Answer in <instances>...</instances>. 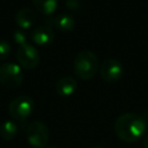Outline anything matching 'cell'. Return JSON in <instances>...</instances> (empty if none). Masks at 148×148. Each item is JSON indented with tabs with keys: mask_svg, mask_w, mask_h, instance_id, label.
Wrapping results in <instances>:
<instances>
[{
	"mask_svg": "<svg viewBox=\"0 0 148 148\" xmlns=\"http://www.w3.org/2000/svg\"><path fill=\"white\" fill-rule=\"evenodd\" d=\"M147 123L143 116L134 112H126L120 114L113 125L116 135L124 142H135L146 132Z\"/></svg>",
	"mask_w": 148,
	"mask_h": 148,
	"instance_id": "cell-1",
	"label": "cell"
},
{
	"mask_svg": "<svg viewBox=\"0 0 148 148\" xmlns=\"http://www.w3.org/2000/svg\"><path fill=\"white\" fill-rule=\"evenodd\" d=\"M99 69V61L97 56L89 50L80 51L73 61L74 74L81 80H90Z\"/></svg>",
	"mask_w": 148,
	"mask_h": 148,
	"instance_id": "cell-2",
	"label": "cell"
},
{
	"mask_svg": "<svg viewBox=\"0 0 148 148\" xmlns=\"http://www.w3.org/2000/svg\"><path fill=\"white\" fill-rule=\"evenodd\" d=\"M23 82L22 67L14 62H3L0 65V83L8 89L18 88Z\"/></svg>",
	"mask_w": 148,
	"mask_h": 148,
	"instance_id": "cell-3",
	"label": "cell"
},
{
	"mask_svg": "<svg viewBox=\"0 0 148 148\" xmlns=\"http://www.w3.org/2000/svg\"><path fill=\"white\" fill-rule=\"evenodd\" d=\"M25 136L30 146L34 148H45L49 142V128L39 120L31 121L25 128Z\"/></svg>",
	"mask_w": 148,
	"mask_h": 148,
	"instance_id": "cell-4",
	"label": "cell"
},
{
	"mask_svg": "<svg viewBox=\"0 0 148 148\" xmlns=\"http://www.w3.org/2000/svg\"><path fill=\"white\" fill-rule=\"evenodd\" d=\"M35 102L28 95H21L15 97L8 105L9 114L18 121L25 120L34 111Z\"/></svg>",
	"mask_w": 148,
	"mask_h": 148,
	"instance_id": "cell-5",
	"label": "cell"
},
{
	"mask_svg": "<svg viewBox=\"0 0 148 148\" xmlns=\"http://www.w3.org/2000/svg\"><path fill=\"white\" fill-rule=\"evenodd\" d=\"M16 59L21 67H23L25 69H34L38 66L40 56L34 45L25 43L17 47Z\"/></svg>",
	"mask_w": 148,
	"mask_h": 148,
	"instance_id": "cell-6",
	"label": "cell"
},
{
	"mask_svg": "<svg viewBox=\"0 0 148 148\" xmlns=\"http://www.w3.org/2000/svg\"><path fill=\"white\" fill-rule=\"evenodd\" d=\"M123 72H124V68L121 62L114 58L105 59L99 66V75L102 80L109 83L119 81L123 76Z\"/></svg>",
	"mask_w": 148,
	"mask_h": 148,
	"instance_id": "cell-7",
	"label": "cell"
},
{
	"mask_svg": "<svg viewBox=\"0 0 148 148\" xmlns=\"http://www.w3.org/2000/svg\"><path fill=\"white\" fill-rule=\"evenodd\" d=\"M30 37L32 39V42L37 45H49L54 40V32L53 29L47 25V24H43V25H38L36 27L31 34Z\"/></svg>",
	"mask_w": 148,
	"mask_h": 148,
	"instance_id": "cell-8",
	"label": "cell"
},
{
	"mask_svg": "<svg viewBox=\"0 0 148 148\" xmlns=\"http://www.w3.org/2000/svg\"><path fill=\"white\" fill-rule=\"evenodd\" d=\"M36 20H37L36 13L28 7L18 9L15 14V22L18 25V28L22 30L30 29L36 23Z\"/></svg>",
	"mask_w": 148,
	"mask_h": 148,
	"instance_id": "cell-9",
	"label": "cell"
},
{
	"mask_svg": "<svg viewBox=\"0 0 148 148\" xmlns=\"http://www.w3.org/2000/svg\"><path fill=\"white\" fill-rule=\"evenodd\" d=\"M46 22L47 25H53L61 32H69L75 28V18L69 14H59Z\"/></svg>",
	"mask_w": 148,
	"mask_h": 148,
	"instance_id": "cell-10",
	"label": "cell"
},
{
	"mask_svg": "<svg viewBox=\"0 0 148 148\" xmlns=\"http://www.w3.org/2000/svg\"><path fill=\"white\" fill-rule=\"evenodd\" d=\"M77 82L72 76H62L56 83V91L61 97H69L75 92Z\"/></svg>",
	"mask_w": 148,
	"mask_h": 148,
	"instance_id": "cell-11",
	"label": "cell"
},
{
	"mask_svg": "<svg viewBox=\"0 0 148 148\" xmlns=\"http://www.w3.org/2000/svg\"><path fill=\"white\" fill-rule=\"evenodd\" d=\"M35 8L43 15H52L57 7H58V0H31Z\"/></svg>",
	"mask_w": 148,
	"mask_h": 148,
	"instance_id": "cell-12",
	"label": "cell"
},
{
	"mask_svg": "<svg viewBox=\"0 0 148 148\" xmlns=\"http://www.w3.org/2000/svg\"><path fill=\"white\" fill-rule=\"evenodd\" d=\"M17 134V125L12 120H6L0 125V136L5 140H12Z\"/></svg>",
	"mask_w": 148,
	"mask_h": 148,
	"instance_id": "cell-13",
	"label": "cell"
},
{
	"mask_svg": "<svg viewBox=\"0 0 148 148\" xmlns=\"http://www.w3.org/2000/svg\"><path fill=\"white\" fill-rule=\"evenodd\" d=\"M10 51H12V46H10L9 42L1 39L0 40V61L5 60L10 54Z\"/></svg>",
	"mask_w": 148,
	"mask_h": 148,
	"instance_id": "cell-14",
	"label": "cell"
},
{
	"mask_svg": "<svg viewBox=\"0 0 148 148\" xmlns=\"http://www.w3.org/2000/svg\"><path fill=\"white\" fill-rule=\"evenodd\" d=\"M27 38H28V37H27L25 32H24L22 29L15 30L14 34H13V39H14V42H15L16 44H18V46L25 44V43H27Z\"/></svg>",
	"mask_w": 148,
	"mask_h": 148,
	"instance_id": "cell-15",
	"label": "cell"
},
{
	"mask_svg": "<svg viewBox=\"0 0 148 148\" xmlns=\"http://www.w3.org/2000/svg\"><path fill=\"white\" fill-rule=\"evenodd\" d=\"M66 3H67V8L72 9V10H76L81 6V3L79 2V0H67Z\"/></svg>",
	"mask_w": 148,
	"mask_h": 148,
	"instance_id": "cell-16",
	"label": "cell"
},
{
	"mask_svg": "<svg viewBox=\"0 0 148 148\" xmlns=\"http://www.w3.org/2000/svg\"><path fill=\"white\" fill-rule=\"evenodd\" d=\"M143 147L145 148H148V134H146V136L143 139Z\"/></svg>",
	"mask_w": 148,
	"mask_h": 148,
	"instance_id": "cell-17",
	"label": "cell"
},
{
	"mask_svg": "<svg viewBox=\"0 0 148 148\" xmlns=\"http://www.w3.org/2000/svg\"><path fill=\"white\" fill-rule=\"evenodd\" d=\"M143 118H145L146 123H148V110H146V111L143 112Z\"/></svg>",
	"mask_w": 148,
	"mask_h": 148,
	"instance_id": "cell-18",
	"label": "cell"
},
{
	"mask_svg": "<svg viewBox=\"0 0 148 148\" xmlns=\"http://www.w3.org/2000/svg\"><path fill=\"white\" fill-rule=\"evenodd\" d=\"M45 148H60V147H58L57 145H47Z\"/></svg>",
	"mask_w": 148,
	"mask_h": 148,
	"instance_id": "cell-19",
	"label": "cell"
},
{
	"mask_svg": "<svg viewBox=\"0 0 148 148\" xmlns=\"http://www.w3.org/2000/svg\"><path fill=\"white\" fill-rule=\"evenodd\" d=\"M91 148H102V147H91Z\"/></svg>",
	"mask_w": 148,
	"mask_h": 148,
	"instance_id": "cell-20",
	"label": "cell"
}]
</instances>
